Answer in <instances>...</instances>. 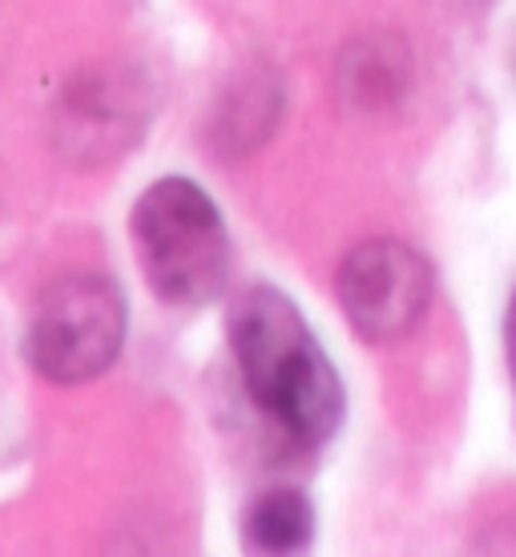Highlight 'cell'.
Returning <instances> with one entry per match:
<instances>
[{"instance_id": "1", "label": "cell", "mask_w": 516, "mask_h": 557, "mask_svg": "<svg viewBox=\"0 0 516 557\" xmlns=\"http://www.w3.org/2000/svg\"><path fill=\"white\" fill-rule=\"evenodd\" d=\"M230 348L251 400L299 448H319L343 420V384L299 307L275 287H254L230 311Z\"/></svg>"}, {"instance_id": "5", "label": "cell", "mask_w": 516, "mask_h": 557, "mask_svg": "<svg viewBox=\"0 0 516 557\" xmlns=\"http://www.w3.org/2000/svg\"><path fill=\"white\" fill-rule=\"evenodd\" d=\"M315 537V505L299 488H270L247 509L242 542L254 557H299Z\"/></svg>"}, {"instance_id": "3", "label": "cell", "mask_w": 516, "mask_h": 557, "mask_svg": "<svg viewBox=\"0 0 516 557\" xmlns=\"http://www.w3.org/2000/svg\"><path fill=\"white\" fill-rule=\"evenodd\" d=\"M126 344V299L105 275H61L28 315V363L53 384L101 376Z\"/></svg>"}, {"instance_id": "2", "label": "cell", "mask_w": 516, "mask_h": 557, "mask_svg": "<svg viewBox=\"0 0 516 557\" xmlns=\"http://www.w3.org/2000/svg\"><path fill=\"white\" fill-rule=\"evenodd\" d=\"M141 271L166 304L198 307L223 292L230 238L223 214L190 178L154 182L129 219Z\"/></svg>"}, {"instance_id": "4", "label": "cell", "mask_w": 516, "mask_h": 557, "mask_svg": "<svg viewBox=\"0 0 516 557\" xmlns=\"http://www.w3.org/2000/svg\"><path fill=\"white\" fill-rule=\"evenodd\" d=\"M436 278L428 259L400 238H367L336 275L339 307L367 344L404 339L432 304Z\"/></svg>"}, {"instance_id": "6", "label": "cell", "mask_w": 516, "mask_h": 557, "mask_svg": "<svg viewBox=\"0 0 516 557\" xmlns=\"http://www.w3.org/2000/svg\"><path fill=\"white\" fill-rule=\"evenodd\" d=\"M504 351H508V372H513L516 384V295L508 304V315H504Z\"/></svg>"}]
</instances>
